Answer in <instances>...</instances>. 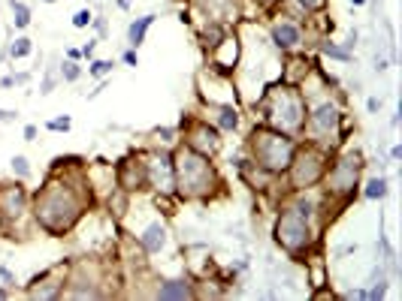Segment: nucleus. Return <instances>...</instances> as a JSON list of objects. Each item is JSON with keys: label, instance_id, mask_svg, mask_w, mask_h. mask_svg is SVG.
I'll use <instances>...</instances> for the list:
<instances>
[{"label": "nucleus", "instance_id": "f257e3e1", "mask_svg": "<svg viewBox=\"0 0 402 301\" xmlns=\"http://www.w3.org/2000/svg\"><path fill=\"white\" fill-rule=\"evenodd\" d=\"M94 205L91 178L82 166L76 172H58L30 196V220L46 235H67L76 229V223L85 217V211Z\"/></svg>", "mask_w": 402, "mask_h": 301}, {"label": "nucleus", "instance_id": "f03ea898", "mask_svg": "<svg viewBox=\"0 0 402 301\" xmlns=\"http://www.w3.org/2000/svg\"><path fill=\"white\" fill-rule=\"evenodd\" d=\"M173 175H176V196L182 202H215L224 196V178H221L218 166L212 157L200 154V150L188 145L173 148Z\"/></svg>", "mask_w": 402, "mask_h": 301}, {"label": "nucleus", "instance_id": "7ed1b4c3", "mask_svg": "<svg viewBox=\"0 0 402 301\" xmlns=\"http://www.w3.org/2000/svg\"><path fill=\"white\" fill-rule=\"evenodd\" d=\"M254 109L260 112V124L300 139L305 127V115H309V100H305L300 84L275 82V84H267V91L254 103Z\"/></svg>", "mask_w": 402, "mask_h": 301}, {"label": "nucleus", "instance_id": "20e7f679", "mask_svg": "<svg viewBox=\"0 0 402 301\" xmlns=\"http://www.w3.org/2000/svg\"><path fill=\"white\" fill-rule=\"evenodd\" d=\"M296 145H300L296 136H288V133L275 130V127H267V124H257L248 133V160L263 172V175L281 178L284 172H288L293 154H296Z\"/></svg>", "mask_w": 402, "mask_h": 301}, {"label": "nucleus", "instance_id": "39448f33", "mask_svg": "<svg viewBox=\"0 0 402 301\" xmlns=\"http://www.w3.org/2000/svg\"><path fill=\"white\" fill-rule=\"evenodd\" d=\"M272 238L281 247L291 260H305L315 247V229H312V217L303 214L296 205H288L279 211L272 226Z\"/></svg>", "mask_w": 402, "mask_h": 301}, {"label": "nucleus", "instance_id": "423d86ee", "mask_svg": "<svg viewBox=\"0 0 402 301\" xmlns=\"http://www.w3.org/2000/svg\"><path fill=\"white\" fill-rule=\"evenodd\" d=\"M360 178H363V157L357 150H345V154L330 160V166L324 172L321 178L324 196L339 202V205H348L360 193V184H363Z\"/></svg>", "mask_w": 402, "mask_h": 301}, {"label": "nucleus", "instance_id": "0eeeda50", "mask_svg": "<svg viewBox=\"0 0 402 301\" xmlns=\"http://www.w3.org/2000/svg\"><path fill=\"white\" fill-rule=\"evenodd\" d=\"M330 148H324V145H315V142H300L296 145V154L291 160V166H288V187L293 193H305V190H312L321 184V178H324V172L327 166H330Z\"/></svg>", "mask_w": 402, "mask_h": 301}, {"label": "nucleus", "instance_id": "6e6552de", "mask_svg": "<svg viewBox=\"0 0 402 301\" xmlns=\"http://www.w3.org/2000/svg\"><path fill=\"white\" fill-rule=\"evenodd\" d=\"M342 121H345V112L339 109V103H333L330 96H324L321 103L309 105L305 127H303L305 142H315V145H324V148L336 145L339 130H342Z\"/></svg>", "mask_w": 402, "mask_h": 301}, {"label": "nucleus", "instance_id": "1a4fd4ad", "mask_svg": "<svg viewBox=\"0 0 402 301\" xmlns=\"http://www.w3.org/2000/svg\"><path fill=\"white\" fill-rule=\"evenodd\" d=\"M112 181L124 196L148 190V166H145V150H130L124 154L112 169Z\"/></svg>", "mask_w": 402, "mask_h": 301}, {"label": "nucleus", "instance_id": "9d476101", "mask_svg": "<svg viewBox=\"0 0 402 301\" xmlns=\"http://www.w3.org/2000/svg\"><path fill=\"white\" fill-rule=\"evenodd\" d=\"M25 217H30V193L25 181L0 184V229H9Z\"/></svg>", "mask_w": 402, "mask_h": 301}, {"label": "nucleus", "instance_id": "9b49d317", "mask_svg": "<svg viewBox=\"0 0 402 301\" xmlns=\"http://www.w3.org/2000/svg\"><path fill=\"white\" fill-rule=\"evenodd\" d=\"M182 145L200 150L206 157H215L224 139H221V130L215 124H209V117H188V124L182 121Z\"/></svg>", "mask_w": 402, "mask_h": 301}, {"label": "nucleus", "instance_id": "f8f14e48", "mask_svg": "<svg viewBox=\"0 0 402 301\" xmlns=\"http://www.w3.org/2000/svg\"><path fill=\"white\" fill-rule=\"evenodd\" d=\"M145 166H148V190H154L157 196H176L173 150L166 148L145 150Z\"/></svg>", "mask_w": 402, "mask_h": 301}, {"label": "nucleus", "instance_id": "ddd939ff", "mask_svg": "<svg viewBox=\"0 0 402 301\" xmlns=\"http://www.w3.org/2000/svg\"><path fill=\"white\" fill-rule=\"evenodd\" d=\"M63 286H67V265L46 268V271H39L34 281L28 283V298L58 301V298H63Z\"/></svg>", "mask_w": 402, "mask_h": 301}, {"label": "nucleus", "instance_id": "4468645a", "mask_svg": "<svg viewBox=\"0 0 402 301\" xmlns=\"http://www.w3.org/2000/svg\"><path fill=\"white\" fill-rule=\"evenodd\" d=\"M236 60H239V39L236 37H221L218 46H212V72H221V75H230L236 70Z\"/></svg>", "mask_w": 402, "mask_h": 301}, {"label": "nucleus", "instance_id": "2eb2a0df", "mask_svg": "<svg viewBox=\"0 0 402 301\" xmlns=\"http://www.w3.org/2000/svg\"><path fill=\"white\" fill-rule=\"evenodd\" d=\"M136 238H140L142 253L157 256L161 250H166V244H169V229H166V223H164V220H152L140 235H136Z\"/></svg>", "mask_w": 402, "mask_h": 301}, {"label": "nucleus", "instance_id": "dca6fc26", "mask_svg": "<svg viewBox=\"0 0 402 301\" xmlns=\"http://www.w3.org/2000/svg\"><path fill=\"white\" fill-rule=\"evenodd\" d=\"M197 295L200 293L194 289V283L185 281V277H166L154 289V298H161V301H185V298H197Z\"/></svg>", "mask_w": 402, "mask_h": 301}, {"label": "nucleus", "instance_id": "f3484780", "mask_svg": "<svg viewBox=\"0 0 402 301\" xmlns=\"http://www.w3.org/2000/svg\"><path fill=\"white\" fill-rule=\"evenodd\" d=\"M269 37H272V46L281 51H293L303 46V30H300V25H293V21H275Z\"/></svg>", "mask_w": 402, "mask_h": 301}, {"label": "nucleus", "instance_id": "a211bd4d", "mask_svg": "<svg viewBox=\"0 0 402 301\" xmlns=\"http://www.w3.org/2000/svg\"><path fill=\"white\" fill-rule=\"evenodd\" d=\"M209 112H212V124H215L221 133L239 130V109L233 103H209Z\"/></svg>", "mask_w": 402, "mask_h": 301}, {"label": "nucleus", "instance_id": "6ab92c4d", "mask_svg": "<svg viewBox=\"0 0 402 301\" xmlns=\"http://www.w3.org/2000/svg\"><path fill=\"white\" fill-rule=\"evenodd\" d=\"M212 21H236V0H194Z\"/></svg>", "mask_w": 402, "mask_h": 301}, {"label": "nucleus", "instance_id": "aec40b11", "mask_svg": "<svg viewBox=\"0 0 402 301\" xmlns=\"http://www.w3.org/2000/svg\"><path fill=\"white\" fill-rule=\"evenodd\" d=\"M154 13H148V15H142V18H136V21H130V27H127V46L130 49H140L142 42H145V34H148V27L154 25Z\"/></svg>", "mask_w": 402, "mask_h": 301}, {"label": "nucleus", "instance_id": "412c9836", "mask_svg": "<svg viewBox=\"0 0 402 301\" xmlns=\"http://www.w3.org/2000/svg\"><path fill=\"white\" fill-rule=\"evenodd\" d=\"M360 187H363V199H369V202H381V199H384L387 196V178L384 175H375V178H369L366 181V184H360Z\"/></svg>", "mask_w": 402, "mask_h": 301}, {"label": "nucleus", "instance_id": "4be33fe9", "mask_svg": "<svg viewBox=\"0 0 402 301\" xmlns=\"http://www.w3.org/2000/svg\"><path fill=\"white\" fill-rule=\"evenodd\" d=\"M30 55H34V39H30V37H18L13 46H9V58H13V60H25Z\"/></svg>", "mask_w": 402, "mask_h": 301}, {"label": "nucleus", "instance_id": "5701e85b", "mask_svg": "<svg viewBox=\"0 0 402 301\" xmlns=\"http://www.w3.org/2000/svg\"><path fill=\"white\" fill-rule=\"evenodd\" d=\"M9 169H13V175H16L18 181H30V175H34V169H30V163H28L25 154H16L13 160H9Z\"/></svg>", "mask_w": 402, "mask_h": 301}, {"label": "nucleus", "instance_id": "b1692460", "mask_svg": "<svg viewBox=\"0 0 402 301\" xmlns=\"http://www.w3.org/2000/svg\"><path fill=\"white\" fill-rule=\"evenodd\" d=\"M9 9H13V21H16V27H28L30 25V9L28 4H21V0H9Z\"/></svg>", "mask_w": 402, "mask_h": 301}, {"label": "nucleus", "instance_id": "393cba45", "mask_svg": "<svg viewBox=\"0 0 402 301\" xmlns=\"http://www.w3.org/2000/svg\"><path fill=\"white\" fill-rule=\"evenodd\" d=\"M58 72H61V79H63V82H70V84L82 79V67H79V60H70V58L61 63V70H58Z\"/></svg>", "mask_w": 402, "mask_h": 301}, {"label": "nucleus", "instance_id": "a878e982", "mask_svg": "<svg viewBox=\"0 0 402 301\" xmlns=\"http://www.w3.org/2000/svg\"><path fill=\"white\" fill-rule=\"evenodd\" d=\"M321 51L327 58H333V60H351V49H342V46H336V42H321Z\"/></svg>", "mask_w": 402, "mask_h": 301}, {"label": "nucleus", "instance_id": "bb28decb", "mask_svg": "<svg viewBox=\"0 0 402 301\" xmlns=\"http://www.w3.org/2000/svg\"><path fill=\"white\" fill-rule=\"evenodd\" d=\"M112 67H115L112 60H91L88 72L94 75V79H106V75H112Z\"/></svg>", "mask_w": 402, "mask_h": 301}, {"label": "nucleus", "instance_id": "cd10ccee", "mask_svg": "<svg viewBox=\"0 0 402 301\" xmlns=\"http://www.w3.org/2000/svg\"><path fill=\"white\" fill-rule=\"evenodd\" d=\"M70 127H73V121H70L67 115H61V117H51V121H46V130H49V133H67Z\"/></svg>", "mask_w": 402, "mask_h": 301}, {"label": "nucleus", "instance_id": "c85d7f7f", "mask_svg": "<svg viewBox=\"0 0 402 301\" xmlns=\"http://www.w3.org/2000/svg\"><path fill=\"white\" fill-rule=\"evenodd\" d=\"M55 84H58V72H55V67H49V70H46V75H42L39 94H42V96H46V94H51V91H55Z\"/></svg>", "mask_w": 402, "mask_h": 301}, {"label": "nucleus", "instance_id": "c756f323", "mask_svg": "<svg viewBox=\"0 0 402 301\" xmlns=\"http://www.w3.org/2000/svg\"><path fill=\"white\" fill-rule=\"evenodd\" d=\"M91 21H94V13H91V9H79V13L76 15H73V27H91Z\"/></svg>", "mask_w": 402, "mask_h": 301}, {"label": "nucleus", "instance_id": "7c9ffc66", "mask_svg": "<svg viewBox=\"0 0 402 301\" xmlns=\"http://www.w3.org/2000/svg\"><path fill=\"white\" fill-rule=\"evenodd\" d=\"M293 4H300L305 13H317V9H324L327 0H293Z\"/></svg>", "mask_w": 402, "mask_h": 301}, {"label": "nucleus", "instance_id": "2f4dec72", "mask_svg": "<svg viewBox=\"0 0 402 301\" xmlns=\"http://www.w3.org/2000/svg\"><path fill=\"white\" fill-rule=\"evenodd\" d=\"M152 136H157L164 145H169V142H173V136H176V130H173V127H157V130H154Z\"/></svg>", "mask_w": 402, "mask_h": 301}, {"label": "nucleus", "instance_id": "473e14b6", "mask_svg": "<svg viewBox=\"0 0 402 301\" xmlns=\"http://www.w3.org/2000/svg\"><path fill=\"white\" fill-rule=\"evenodd\" d=\"M121 60L127 63V67H140V55H136V49H127L121 55Z\"/></svg>", "mask_w": 402, "mask_h": 301}, {"label": "nucleus", "instance_id": "72a5a7b5", "mask_svg": "<svg viewBox=\"0 0 402 301\" xmlns=\"http://www.w3.org/2000/svg\"><path fill=\"white\" fill-rule=\"evenodd\" d=\"M97 42H100V39H88V42H85V46H82V58H88V60H91V58H94V51H97Z\"/></svg>", "mask_w": 402, "mask_h": 301}, {"label": "nucleus", "instance_id": "f704fd0d", "mask_svg": "<svg viewBox=\"0 0 402 301\" xmlns=\"http://www.w3.org/2000/svg\"><path fill=\"white\" fill-rule=\"evenodd\" d=\"M91 25L97 27V34H100V37H106V34H109V25H106V18H103V15H97V18L91 21Z\"/></svg>", "mask_w": 402, "mask_h": 301}, {"label": "nucleus", "instance_id": "c9c22d12", "mask_svg": "<svg viewBox=\"0 0 402 301\" xmlns=\"http://www.w3.org/2000/svg\"><path fill=\"white\" fill-rule=\"evenodd\" d=\"M0 277H4V283H6V286H13V283H16V274L9 271L6 265H0Z\"/></svg>", "mask_w": 402, "mask_h": 301}, {"label": "nucleus", "instance_id": "e433bc0d", "mask_svg": "<svg viewBox=\"0 0 402 301\" xmlns=\"http://www.w3.org/2000/svg\"><path fill=\"white\" fill-rule=\"evenodd\" d=\"M37 133H39L37 127H34V124H28V127H25V133H21V136H25V142H37Z\"/></svg>", "mask_w": 402, "mask_h": 301}, {"label": "nucleus", "instance_id": "4c0bfd02", "mask_svg": "<svg viewBox=\"0 0 402 301\" xmlns=\"http://www.w3.org/2000/svg\"><path fill=\"white\" fill-rule=\"evenodd\" d=\"M16 117H18V115H16L13 109H0V124H13Z\"/></svg>", "mask_w": 402, "mask_h": 301}, {"label": "nucleus", "instance_id": "58836bf2", "mask_svg": "<svg viewBox=\"0 0 402 301\" xmlns=\"http://www.w3.org/2000/svg\"><path fill=\"white\" fill-rule=\"evenodd\" d=\"M13 82H16V84H28V82H30V72H16Z\"/></svg>", "mask_w": 402, "mask_h": 301}, {"label": "nucleus", "instance_id": "ea45409f", "mask_svg": "<svg viewBox=\"0 0 402 301\" xmlns=\"http://www.w3.org/2000/svg\"><path fill=\"white\" fill-rule=\"evenodd\" d=\"M366 109H369V112H378V109H381V100H375V96H369Z\"/></svg>", "mask_w": 402, "mask_h": 301}, {"label": "nucleus", "instance_id": "a19ab883", "mask_svg": "<svg viewBox=\"0 0 402 301\" xmlns=\"http://www.w3.org/2000/svg\"><path fill=\"white\" fill-rule=\"evenodd\" d=\"M67 58L70 60H79L82 58V49H67Z\"/></svg>", "mask_w": 402, "mask_h": 301}, {"label": "nucleus", "instance_id": "79ce46f5", "mask_svg": "<svg viewBox=\"0 0 402 301\" xmlns=\"http://www.w3.org/2000/svg\"><path fill=\"white\" fill-rule=\"evenodd\" d=\"M399 157H402V148L394 145V148H390V160H399Z\"/></svg>", "mask_w": 402, "mask_h": 301}, {"label": "nucleus", "instance_id": "37998d69", "mask_svg": "<svg viewBox=\"0 0 402 301\" xmlns=\"http://www.w3.org/2000/svg\"><path fill=\"white\" fill-rule=\"evenodd\" d=\"M13 84H16V82H13V75H6V79H0V88H13Z\"/></svg>", "mask_w": 402, "mask_h": 301}, {"label": "nucleus", "instance_id": "c03bdc74", "mask_svg": "<svg viewBox=\"0 0 402 301\" xmlns=\"http://www.w3.org/2000/svg\"><path fill=\"white\" fill-rule=\"evenodd\" d=\"M115 4H118V9H130L133 0H115Z\"/></svg>", "mask_w": 402, "mask_h": 301}, {"label": "nucleus", "instance_id": "a18cd8bd", "mask_svg": "<svg viewBox=\"0 0 402 301\" xmlns=\"http://www.w3.org/2000/svg\"><path fill=\"white\" fill-rule=\"evenodd\" d=\"M348 4H351V6H366L369 0H348Z\"/></svg>", "mask_w": 402, "mask_h": 301}, {"label": "nucleus", "instance_id": "49530a36", "mask_svg": "<svg viewBox=\"0 0 402 301\" xmlns=\"http://www.w3.org/2000/svg\"><path fill=\"white\" fill-rule=\"evenodd\" d=\"M0 298H9V289H0Z\"/></svg>", "mask_w": 402, "mask_h": 301}, {"label": "nucleus", "instance_id": "de8ad7c7", "mask_svg": "<svg viewBox=\"0 0 402 301\" xmlns=\"http://www.w3.org/2000/svg\"><path fill=\"white\" fill-rule=\"evenodd\" d=\"M42 4H55V0H42Z\"/></svg>", "mask_w": 402, "mask_h": 301}]
</instances>
